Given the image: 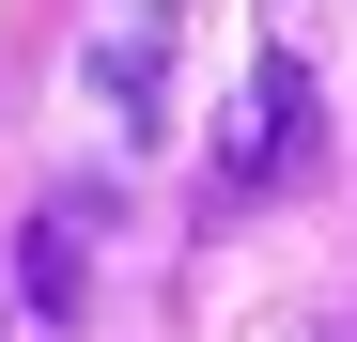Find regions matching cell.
Listing matches in <instances>:
<instances>
[{
    "label": "cell",
    "instance_id": "obj_3",
    "mask_svg": "<svg viewBox=\"0 0 357 342\" xmlns=\"http://www.w3.org/2000/svg\"><path fill=\"white\" fill-rule=\"evenodd\" d=\"M155 63H171V31H155V16L109 31V109H125V125H155Z\"/></svg>",
    "mask_w": 357,
    "mask_h": 342
},
{
    "label": "cell",
    "instance_id": "obj_2",
    "mask_svg": "<svg viewBox=\"0 0 357 342\" xmlns=\"http://www.w3.org/2000/svg\"><path fill=\"white\" fill-rule=\"evenodd\" d=\"M16 280H31V311H47V327H78V280H93V265H78V202H47L31 234H16Z\"/></svg>",
    "mask_w": 357,
    "mask_h": 342
},
{
    "label": "cell",
    "instance_id": "obj_1",
    "mask_svg": "<svg viewBox=\"0 0 357 342\" xmlns=\"http://www.w3.org/2000/svg\"><path fill=\"white\" fill-rule=\"evenodd\" d=\"M311 63L295 47H264L249 78H233V125H218V156H202V202H264V187H295L311 171Z\"/></svg>",
    "mask_w": 357,
    "mask_h": 342
}]
</instances>
